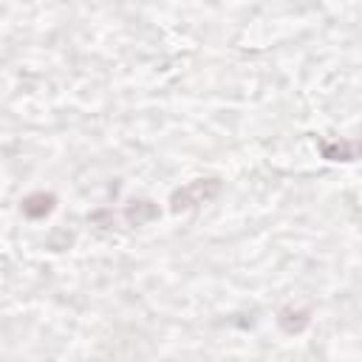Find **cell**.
Segmentation results:
<instances>
[{
	"label": "cell",
	"instance_id": "1",
	"mask_svg": "<svg viewBox=\"0 0 362 362\" xmlns=\"http://www.w3.org/2000/svg\"><path fill=\"white\" fill-rule=\"evenodd\" d=\"M221 189V181L218 178H195L189 184H184L181 189L173 192L170 204H173V212H187V209H195L201 204H206L209 198H215Z\"/></svg>",
	"mask_w": 362,
	"mask_h": 362
},
{
	"label": "cell",
	"instance_id": "2",
	"mask_svg": "<svg viewBox=\"0 0 362 362\" xmlns=\"http://www.w3.org/2000/svg\"><path fill=\"white\" fill-rule=\"evenodd\" d=\"M54 209V195H45V192H34V195H28L25 201H23V212L28 215V218H42V215H48Z\"/></svg>",
	"mask_w": 362,
	"mask_h": 362
},
{
	"label": "cell",
	"instance_id": "3",
	"mask_svg": "<svg viewBox=\"0 0 362 362\" xmlns=\"http://www.w3.org/2000/svg\"><path fill=\"white\" fill-rule=\"evenodd\" d=\"M127 218H130L136 226H141L144 221H153V218H158V209H156L150 201H133V204L127 206Z\"/></svg>",
	"mask_w": 362,
	"mask_h": 362
},
{
	"label": "cell",
	"instance_id": "4",
	"mask_svg": "<svg viewBox=\"0 0 362 362\" xmlns=\"http://www.w3.org/2000/svg\"><path fill=\"white\" fill-rule=\"evenodd\" d=\"M322 153H325V158H334V161H337V156H339L342 161H351V158H354V153H345L342 144H334V147H331V144H322Z\"/></svg>",
	"mask_w": 362,
	"mask_h": 362
}]
</instances>
